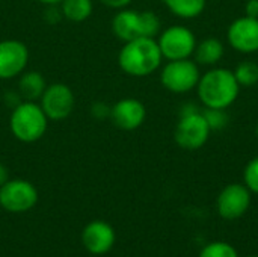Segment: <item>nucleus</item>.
I'll use <instances>...</instances> for the list:
<instances>
[{
	"label": "nucleus",
	"instance_id": "f257e3e1",
	"mask_svg": "<svg viewBox=\"0 0 258 257\" xmlns=\"http://www.w3.org/2000/svg\"><path fill=\"white\" fill-rule=\"evenodd\" d=\"M162 52L156 38H136L124 42L118 53L119 68L132 77L153 74L162 65Z\"/></svg>",
	"mask_w": 258,
	"mask_h": 257
},
{
	"label": "nucleus",
	"instance_id": "f03ea898",
	"mask_svg": "<svg viewBox=\"0 0 258 257\" xmlns=\"http://www.w3.org/2000/svg\"><path fill=\"white\" fill-rule=\"evenodd\" d=\"M198 97L206 108L227 109L231 106L240 91L234 73L228 68H212L201 76L198 82Z\"/></svg>",
	"mask_w": 258,
	"mask_h": 257
},
{
	"label": "nucleus",
	"instance_id": "7ed1b4c3",
	"mask_svg": "<svg viewBox=\"0 0 258 257\" xmlns=\"http://www.w3.org/2000/svg\"><path fill=\"white\" fill-rule=\"evenodd\" d=\"M48 121L38 101H21L11 109L9 130L20 142L32 144L45 135Z\"/></svg>",
	"mask_w": 258,
	"mask_h": 257
},
{
	"label": "nucleus",
	"instance_id": "20e7f679",
	"mask_svg": "<svg viewBox=\"0 0 258 257\" xmlns=\"http://www.w3.org/2000/svg\"><path fill=\"white\" fill-rule=\"evenodd\" d=\"M160 18L153 11H136V9H119L112 18V32L122 41H132L141 36L156 38L160 33Z\"/></svg>",
	"mask_w": 258,
	"mask_h": 257
},
{
	"label": "nucleus",
	"instance_id": "39448f33",
	"mask_svg": "<svg viewBox=\"0 0 258 257\" xmlns=\"http://www.w3.org/2000/svg\"><path fill=\"white\" fill-rule=\"evenodd\" d=\"M200 79V67L195 61L190 59L169 61L160 73L162 85L174 94H184L192 91L198 86Z\"/></svg>",
	"mask_w": 258,
	"mask_h": 257
},
{
	"label": "nucleus",
	"instance_id": "423d86ee",
	"mask_svg": "<svg viewBox=\"0 0 258 257\" xmlns=\"http://www.w3.org/2000/svg\"><path fill=\"white\" fill-rule=\"evenodd\" d=\"M162 56L168 61L189 59L197 47L194 32L184 26H171L159 33L157 38Z\"/></svg>",
	"mask_w": 258,
	"mask_h": 257
},
{
	"label": "nucleus",
	"instance_id": "0eeeda50",
	"mask_svg": "<svg viewBox=\"0 0 258 257\" xmlns=\"http://www.w3.org/2000/svg\"><path fill=\"white\" fill-rule=\"evenodd\" d=\"M39 106L50 121L68 118L76 108V95L67 83H50L39 98Z\"/></svg>",
	"mask_w": 258,
	"mask_h": 257
},
{
	"label": "nucleus",
	"instance_id": "6e6552de",
	"mask_svg": "<svg viewBox=\"0 0 258 257\" xmlns=\"http://www.w3.org/2000/svg\"><path fill=\"white\" fill-rule=\"evenodd\" d=\"M38 203L36 188L24 179H9L0 186V206L12 214H23Z\"/></svg>",
	"mask_w": 258,
	"mask_h": 257
},
{
	"label": "nucleus",
	"instance_id": "1a4fd4ad",
	"mask_svg": "<svg viewBox=\"0 0 258 257\" xmlns=\"http://www.w3.org/2000/svg\"><path fill=\"white\" fill-rule=\"evenodd\" d=\"M210 127L203 115V112H194L189 115H181L177 123L174 139L183 150H198L201 148L210 136Z\"/></svg>",
	"mask_w": 258,
	"mask_h": 257
},
{
	"label": "nucleus",
	"instance_id": "9d476101",
	"mask_svg": "<svg viewBox=\"0 0 258 257\" xmlns=\"http://www.w3.org/2000/svg\"><path fill=\"white\" fill-rule=\"evenodd\" d=\"M29 64V48L18 39L0 41V79L11 80L26 71Z\"/></svg>",
	"mask_w": 258,
	"mask_h": 257
},
{
	"label": "nucleus",
	"instance_id": "9b49d317",
	"mask_svg": "<svg viewBox=\"0 0 258 257\" xmlns=\"http://www.w3.org/2000/svg\"><path fill=\"white\" fill-rule=\"evenodd\" d=\"M251 191L242 183L225 186L216 200L218 214L224 220H237L243 217L251 206Z\"/></svg>",
	"mask_w": 258,
	"mask_h": 257
},
{
	"label": "nucleus",
	"instance_id": "f8f14e48",
	"mask_svg": "<svg viewBox=\"0 0 258 257\" xmlns=\"http://www.w3.org/2000/svg\"><path fill=\"white\" fill-rule=\"evenodd\" d=\"M230 45L240 53L258 52V18L240 17L234 20L227 32Z\"/></svg>",
	"mask_w": 258,
	"mask_h": 257
},
{
	"label": "nucleus",
	"instance_id": "ddd939ff",
	"mask_svg": "<svg viewBox=\"0 0 258 257\" xmlns=\"http://www.w3.org/2000/svg\"><path fill=\"white\" fill-rule=\"evenodd\" d=\"M145 118V105L133 97L121 98L110 108V120L121 130H136L144 124Z\"/></svg>",
	"mask_w": 258,
	"mask_h": 257
},
{
	"label": "nucleus",
	"instance_id": "4468645a",
	"mask_svg": "<svg viewBox=\"0 0 258 257\" xmlns=\"http://www.w3.org/2000/svg\"><path fill=\"white\" fill-rule=\"evenodd\" d=\"M82 242L91 254H106L115 244V230L106 221H92L83 229Z\"/></svg>",
	"mask_w": 258,
	"mask_h": 257
},
{
	"label": "nucleus",
	"instance_id": "2eb2a0df",
	"mask_svg": "<svg viewBox=\"0 0 258 257\" xmlns=\"http://www.w3.org/2000/svg\"><path fill=\"white\" fill-rule=\"evenodd\" d=\"M47 88V80L39 71H24L18 76L17 91L23 101H39Z\"/></svg>",
	"mask_w": 258,
	"mask_h": 257
},
{
	"label": "nucleus",
	"instance_id": "dca6fc26",
	"mask_svg": "<svg viewBox=\"0 0 258 257\" xmlns=\"http://www.w3.org/2000/svg\"><path fill=\"white\" fill-rule=\"evenodd\" d=\"M225 48L221 39L210 36L197 44L194 56L198 65H216L224 58Z\"/></svg>",
	"mask_w": 258,
	"mask_h": 257
},
{
	"label": "nucleus",
	"instance_id": "f3484780",
	"mask_svg": "<svg viewBox=\"0 0 258 257\" xmlns=\"http://www.w3.org/2000/svg\"><path fill=\"white\" fill-rule=\"evenodd\" d=\"M59 6L63 18L73 23H82L88 20L94 11L92 0H62Z\"/></svg>",
	"mask_w": 258,
	"mask_h": 257
},
{
	"label": "nucleus",
	"instance_id": "a211bd4d",
	"mask_svg": "<svg viewBox=\"0 0 258 257\" xmlns=\"http://www.w3.org/2000/svg\"><path fill=\"white\" fill-rule=\"evenodd\" d=\"M207 0H163L171 14L183 20H192L203 14Z\"/></svg>",
	"mask_w": 258,
	"mask_h": 257
},
{
	"label": "nucleus",
	"instance_id": "6ab92c4d",
	"mask_svg": "<svg viewBox=\"0 0 258 257\" xmlns=\"http://www.w3.org/2000/svg\"><path fill=\"white\" fill-rule=\"evenodd\" d=\"M233 73H234V77L240 86L251 88V86H255L258 83V65L251 62V61L239 64Z\"/></svg>",
	"mask_w": 258,
	"mask_h": 257
},
{
	"label": "nucleus",
	"instance_id": "aec40b11",
	"mask_svg": "<svg viewBox=\"0 0 258 257\" xmlns=\"http://www.w3.org/2000/svg\"><path fill=\"white\" fill-rule=\"evenodd\" d=\"M200 257H239V253L231 244L216 241V242L207 244L201 250Z\"/></svg>",
	"mask_w": 258,
	"mask_h": 257
},
{
	"label": "nucleus",
	"instance_id": "412c9836",
	"mask_svg": "<svg viewBox=\"0 0 258 257\" xmlns=\"http://www.w3.org/2000/svg\"><path fill=\"white\" fill-rule=\"evenodd\" d=\"M210 130H222L228 126L230 117L225 112V109H216V108H206L203 112Z\"/></svg>",
	"mask_w": 258,
	"mask_h": 257
},
{
	"label": "nucleus",
	"instance_id": "4be33fe9",
	"mask_svg": "<svg viewBox=\"0 0 258 257\" xmlns=\"http://www.w3.org/2000/svg\"><path fill=\"white\" fill-rule=\"evenodd\" d=\"M243 185L254 194H258V156L251 159L243 171Z\"/></svg>",
	"mask_w": 258,
	"mask_h": 257
},
{
	"label": "nucleus",
	"instance_id": "5701e85b",
	"mask_svg": "<svg viewBox=\"0 0 258 257\" xmlns=\"http://www.w3.org/2000/svg\"><path fill=\"white\" fill-rule=\"evenodd\" d=\"M62 18H63V15H62V11H60V6H59V5L45 6L44 20H45L48 24H56V23H59Z\"/></svg>",
	"mask_w": 258,
	"mask_h": 257
},
{
	"label": "nucleus",
	"instance_id": "b1692460",
	"mask_svg": "<svg viewBox=\"0 0 258 257\" xmlns=\"http://www.w3.org/2000/svg\"><path fill=\"white\" fill-rule=\"evenodd\" d=\"M91 114H92V117L97 118V120H104V118L110 117V108H109L106 103H103V101H97V103L92 105Z\"/></svg>",
	"mask_w": 258,
	"mask_h": 257
},
{
	"label": "nucleus",
	"instance_id": "393cba45",
	"mask_svg": "<svg viewBox=\"0 0 258 257\" xmlns=\"http://www.w3.org/2000/svg\"><path fill=\"white\" fill-rule=\"evenodd\" d=\"M101 5L110 8V9H124V8H128V5L133 2V0H98Z\"/></svg>",
	"mask_w": 258,
	"mask_h": 257
},
{
	"label": "nucleus",
	"instance_id": "a878e982",
	"mask_svg": "<svg viewBox=\"0 0 258 257\" xmlns=\"http://www.w3.org/2000/svg\"><path fill=\"white\" fill-rule=\"evenodd\" d=\"M245 14L248 17L258 18V0H248L245 5Z\"/></svg>",
	"mask_w": 258,
	"mask_h": 257
},
{
	"label": "nucleus",
	"instance_id": "bb28decb",
	"mask_svg": "<svg viewBox=\"0 0 258 257\" xmlns=\"http://www.w3.org/2000/svg\"><path fill=\"white\" fill-rule=\"evenodd\" d=\"M8 180H9V170L6 168V165L0 164V186H3Z\"/></svg>",
	"mask_w": 258,
	"mask_h": 257
},
{
	"label": "nucleus",
	"instance_id": "cd10ccee",
	"mask_svg": "<svg viewBox=\"0 0 258 257\" xmlns=\"http://www.w3.org/2000/svg\"><path fill=\"white\" fill-rule=\"evenodd\" d=\"M36 2H39L44 6H51V5H59L62 0H36Z\"/></svg>",
	"mask_w": 258,
	"mask_h": 257
},
{
	"label": "nucleus",
	"instance_id": "c85d7f7f",
	"mask_svg": "<svg viewBox=\"0 0 258 257\" xmlns=\"http://www.w3.org/2000/svg\"><path fill=\"white\" fill-rule=\"evenodd\" d=\"M255 133H257V138H258V123H257V129H255Z\"/></svg>",
	"mask_w": 258,
	"mask_h": 257
},
{
	"label": "nucleus",
	"instance_id": "c756f323",
	"mask_svg": "<svg viewBox=\"0 0 258 257\" xmlns=\"http://www.w3.org/2000/svg\"><path fill=\"white\" fill-rule=\"evenodd\" d=\"M248 257H258V256H248Z\"/></svg>",
	"mask_w": 258,
	"mask_h": 257
}]
</instances>
